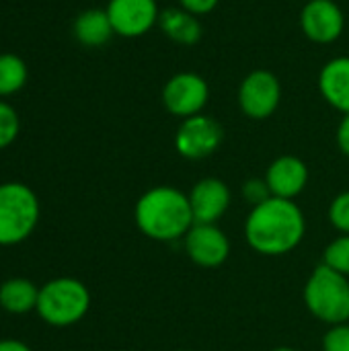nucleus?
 <instances>
[{"mask_svg": "<svg viewBox=\"0 0 349 351\" xmlns=\"http://www.w3.org/2000/svg\"><path fill=\"white\" fill-rule=\"evenodd\" d=\"M304 232L306 222L302 210L292 199L282 197H269L253 206L245 224L249 247L267 257L290 253L300 245Z\"/></svg>", "mask_w": 349, "mask_h": 351, "instance_id": "f257e3e1", "label": "nucleus"}, {"mask_svg": "<svg viewBox=\"0 0 349 351\" xmlns=\"http://www.w3.org/2000/svg\"><path fill=\"white\" fill-rule=\"evenodd\" d=\"M136 226L152 241H177L183 239L195 224L189 197L169 185L148 189L134 210Z\"/></svg>", "mask_w": 349, "mask_h": 351, "instance_id": "f03ea898", "label": "nucleus"}, {"mask_svg": "<svg viewBox=\"0 0 349 351\" xmlns=\"http://www.w3.org/2000/svg\"><path fill=\"white\" fill-rule=\"evenodd\" d=\"M91 308L88 288L74 278H56L39 288L35 313L51 327H70L84 319Z\"/></svg>", "mask_w": 349, "mask_h": 351, "instance_id": "7ed1b4c3", "label": "nucleus"}, {"mask_svg": "<svg viewBox=\"0 0 349 351\" xmlns=\"http://www.w3.org/2000/svg\"><path fill=\"white\" fill-rule=\"evenodd\" d=\"M39 199L35 191L19 181L0 185V247H12L31 237L39 222Z\"/></svg>", "mask_w": 349, "mask_h": 351, "instance_id": "20e7f679", "label": "nucleus"}, {"mask_svg": "<svg viewBox=\"0 0 349 351\" xmlns=\"http://www.w3.org/2000/svg\"><path fill=\"white\" fill-rule=\"evenodd\" d=\"M304 302L311 315L327 325H344L349 319V280L348 276L319 265L306 286H304Z\"/></svg>", "mask_w": 349, "mask_h": 351, "instance_id": "39448f33", "label": "nucleus"}, {"mask_svg": "<svg viewBox=\"0 0 349 351\" xmlns=\"http://www.w3.org/2000/svg\"><path fill=\"white\" fill-rule=\"evenodd\" d=\"M210 99L208 80L195 72H177L163 86V105L175 117L200 115Z\"/></svg>", "mask_w": 349, "mask_h": 351, "instance_id": "423d86ee", "label": "nucleus"}, {"mask_svg": "<svg viewBox=\"0 0 349 351\" xmlns=\"http://www.w3.org/2000/svg\"><path fill=\"white\" fill-rule=\"evenodd\" d=\"M282 101V84L269 70L249 72L239 86V107L251 119H267Z\"/></svg>", "mask_w": 349, "mask_h": 351, "instance_id": "0eeeda50", "label": "nucleus"}, {"mask_svg": "<svg viewBox=\"0 0 349 351\" xmlns=\"http://www.w3.org/2000/svg\"><path fill=\"white\" fill-rule=\"evenodd\" d=\"M222 125L210 115H193L181 121L175 134V148L183 158L200 160L214 154L222 144Z\"/></svg>", "mask_w": 349, "mask_h": 351, "instance_id": "6e6552de", "label": "nucleus"}, {"mask_svg": "<svg viewBox=\"0 0 349 351\" xmlns=\"http://www.w3.org/2000/svg\"><path fill=\"white\" fill-rule=\"evenodd\" d=\"M107 14L115 35L134 39L146 35L158 25L160 8L156 0H109Z\"/></svg>", "mask_w": 349, "mask_h": 351, "instance_id": "1a4fd4ad", "label": "nucleus"}, {"mask_svg": "<svg viewBox=\"0 0 349 351\" xmlns=\"http://www.w3.org/2000/svg\"><path fill=\"white\" fill-rule=\"evenodd\" d=\"M300 29L315 43H333L346 29V14L333 0H309L300 12Z\"/></svg>", "mask_w": 349, "mask_h": 351, "instance_id": "9d476101", "label": "nucleus"}, {"mask_svg": "<svg viewBox=\"0 0 349 351\" xmlns=\"http://www.w3.org/2000/svg\"><path fill=\"white\" fill-rule=\"evenodd\" d=\"M185 251L200 267H218L228 259V237L216 224H193L185 234Z\"/></svg>", "mask_w": 349, "mask_h": 351, "instance_id": "9b49d317", "label": "nucleus"}, {"mask_svg": "<svg viewBox=\"0 0 349 351\" xmlns=\"http://www.w3.org/2000/svg\"><path fill=\"white\" fill-rule=\"evenodd\" d=\"M187 197L195 224H216L230 206V189L216 177L197 181Z\"/></svg>", "mask_w": 349, "mask_h": 351, "instance_id": "f8f14e48", "label": "nucleus"}, {"mask_svg": "<svg viewBox=\"0 0 349 351\" xmlns=\"http://www.w3.org/2000/svg\"><path fill=\"white\" fill-rule=\"evenodd\" d=\"M265 183L269 187L272 197L294 199L304 191L309 183V169L298 156L284 154L269 165L265 173Z\"/></svg>", "mask_w": 349, "mask_h": 351, "instance_id": "ddd939ff", "label": "nucleus"}, {"mask_svg": "<svg viewBox=\"0 0 349 351\" xmlns=\"http://www.w3.org/2000/svg\"><path fill=\"white\" fill-rule=\"evenodd\" d=\"M319 90L323 99L344 115L349 113V56L329 60L319 72Z\"/></svg>", "mask_w": 349, "mask_h": 351, "instance_id": "4468645a", "label": "nucleus"}, {"mask_svg": "<svg viewBox=\"0 0 349 351\" xmlns=\"http://www.w3.org/2000/svg\"><path fill=\"white\" fill-rule=\"evenodd\" d=\"M158 27L171 41L179 43V45H185V47L195 45L202 39V33H204L200 16L187 12L181 6H171V8L160 10Z\"/></svg>", "mask_w": 349, "mask_h": 351, "instance_id": "2eb2a0df", "label": "nucleus"}, {"mask_svg": "<svg viewBox=\"0 0 349 351\" xmlns=\"http://www.w3.org/2000/svg\"><path fill=\"white\" fill-rule=\"evenodd\" d=\"M115 35L107 10L86 8L74 21V37L84 47H101Z\"/></svg>", "mask_w": 349, "mask_h": 351, "instance_id": "dca6fc26", "label": "nucleus"}, {"mask_svg": "<svg viewBox=\"0 0 349 351\" xmlns=\"http://www.w3.org/2000/svg\"><path fill=\"white\" fill-rule=\"evenodd\" d=\"M39 288L25 278H12L0 284V306L10 315H27L37 308Z\"/></svg>", "mask_w": 349, "mask_h": 351, "instance_id": "f3484780", "label": "nucleus"}, {"mask_svg": "<svg viewBox=\"0 0 349 351\" xmlns=\"http://www.w3.org/2000/svg\"><path fill=\"white\" fill-rule=\"evenodd\" d=\"M27 82V64L16 53H0V97L19 93Z\"/></svg>", "mask_w": 349, "mask_h": 351, "instance_id": "a211bd4d", "label": "nucleus"}, {"mask_svg": "<svg viewBox=\"0 0 349 351\" xmlns=\"http://www.w3.org/2000/svg\"><path fill=\"white\" fill-rule=\"evenodd\" d=\"M323 263L349 278V234L335 239L323 255Z\"/></svg>", "mask_w": 349, "mask_h": 351, "instance_id": "6ab92c4d", "label": "nucleus"}, {"mask_svg": "<svg viewBox=\"0 0 349 351\" xmlns=\"http://www.w3.org/2000/svg\"><path fill=\"white\" fill-rule=\"evenodd\" d=\"M19 128H21V123H19L16 111L8 103L0 101V150L10 146L16 140Z\"/></svg>", "mask_w": 349, "mask_h": 351, "instance_id": "aec40b11", "label": "nucleus"}, {"mask_svg": "<svg viewBox=\"0 0 349 351\" xmlns=\"http://www.w3.org/2000/svg\"><path fill=\"white\" fill-rule=\"evenodd\" d=\"M329 220L339 232L349 234V191L339 193L333 199V204L329 208Z\"/></svg>", "mask_w": 349, "mask_h": 351, "instance_id": "412c9836", "label": "nucleus"}, {"mask_svg": "<svg viewBox=\"0 0 349 351\" xmlns=\"http://www.w3.org/2000/svg\"><path fill=\"white\" fill-rule=\"evenodd\" d=\"M325 351H349V325H333L323 339Z\"/></svg>", "mask_w": 349, "mask_h": 351, "instance_id": "4be33fe9", "label": "nucleus"}, {"mask_svg": "<svg viewBox=\"0 0 349 351\" xmlns=\"http://www.w3.org/2000/svg\"><path fill=\"white\" fill-rule=\"evenodd\" d=\"M243 195H245V199H247L249 204H253V206H259V204H263L265 199L272 197L265 179H249V181L243 185Z\"/></svg>", "mask_w": 349, "mask_h": 351, "instance_id": "5701e85b", "label": "nucleus"}, {"mask_svg": "<svg viewBox=\"0 0 349 351\" xmlns=\"http://www.w3.org/2000/svg\"><path fill=\"white\" fill-rule=\"evenodd\" d=\"M218 2L220 0H179V6L195 16H202V14H210L218 6Z\"/></svg>", "mask_w": 349, "mask_h": 351, "instance_id": "b1692460", "label": "nucleus"}, {"mask_svg": "<svg viewBox=\"0 0 349 351\" xmlns=\"http://www.w3.org/2000/svg\"><path fill=\"white\" fill-rule=\"evenodd\" d=\"M337 146L346 156H349V113L344 115V119L337 128Z\"/></svg>", "mask_w": 349, "mask_h": 351, "instance_id": "393cba45", "label": "nucleus"}, {"mask_svg": "<svg viewBox=\"0 0 349 351\" xmlns=\"http://www.w3.org/2000/svg\"><path fill=\"white\" fill-rule=\"evenodd\" d=\"M0 351H33L19 339H0Z\"/></svg>", "mask_w": 349, "mask_h": 351, "instance_id": "a878e982", "label": "nucleus"}, {"mask_svg": "<svg viewBox=\"0 0 349 351\" xmlns=\"http://www.w3.org/2000/svg\"><path fill=\"white\" fill-rule=\"evenodd\" d=\"M272 351H296V350H292V348H276V350H272Z\"/></svg>", "mask_w": 349, "mask_h": 351, "instance_id": "bb28decb", "label": "nucleus"}, {"mask_svg": "<svg viewBox=\"0 0 349 351\" xmlns=\"http://www.w3.org/2000/svg\"><path fill=\"white\" fill-rule=\"evenodd\" d=\"M181 351H187V350H181Z\"/></svg>", "mask_w": 349, "mask_h": 351, "instance_id": "cd10ccee", "label": "nucleus"}]
</instances>
